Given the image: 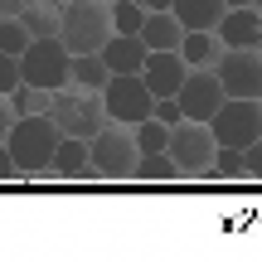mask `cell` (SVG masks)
<instances>
[{"mask_svg": "<svg viewBox=\"0 0 262 262\" xmlns=\"http://www.w3.org/2000/svg\"><path fill=\"white\" fill-rule=\"evenodd\" d=\"M54 146H58V126H54V117H49V112L15 117V122H10L5 150L15 156L19 180H49V160H54Z\"/></svg>", "mask_w": 262, "mask_h": 262, "instance_id": "obj_1", "label": "cell"}, {"mask_svg": "<svg viewBox=\"0 0 262 262\" xmlns=\"http://www.w3.org/2000/svg\"><path fill=\"white\" fill-rule=\"evenodd\" d=\"M58 39L68 54H102L112 39V5L107 0H68L58 5Z\"/></svg>", "mask_w": 262, "mask_h": 262, "instance_id": "obj_2", "label": "cell"}, {"mask_svg": "<svg viewBox=\"0 0 262 262\" xmlns=\"http://www.w3.org/2000/svg\"><path fill=\"white\" fill-rule=\"evenodd\" d=\"M49 117H54L58 136H97L107 122V107H102V93H88L78 83H63L49 93Z\"/></svg>", "mask_w": 262, "mask_h": 262, "instance_id": "obj_3", "label": "cell"}, {"mask_svg": "<svg viewBox=\"0 0 262 262\" xmlns=\"http://www.w3.org/2000/svg\"><path fill=\"white\" fill-rule=\"evenodd\" d=\"M88 150H93V180H136V136L122 122H102L97 136H88Z\"/></svg>", "mask_w": 262, "mask_h": 262, "instance_id": "obj_4", "label": "cell"}, {"mask_svg": "<svg viewBox=\"0 0 262 262\" xmlns=\"http://www.w3.org/2000/svg\"><path fill=\"white\" fill-rule=\"evenodd\" d=\"M165 150H170V160H175V175L180 180H204L219 141H214V131H209V122H175Z\"/></svg>", "mask_w": 262, "mask_h": 262, "instance_id": "obj_5", "label": "cell"}, {"mask_svg": "<svg viewBox=\"0 0 262 262\" xmlns=\"http://www.w3.org/2000/svg\"><path fill=\"white\" fill-rule=\"evenodd\" d=\"M68 63H73V54L63 49V39H29L25 54H19V83H34L44 88V93H54V88L68 83Z\"/></svg>", "mask_w": 262, "mask_h": 262, "instance_id": "obj_6", "label": "cell"}, {"mask_svg": "<svg viewBox=\"0 0 262 262\" xmlns=\"http://www.w3.org/2000/svg\"><path fill=\"white\" fill-rule=\"evenodd\" d=\"M102 107H107V122H122V126H136L150 117L156 107V93L141 83V73H112L102 88Z\"/></svg>", "mask_w": 262, "mask_h": 262, "instance_id": "obj_7", "label": "cell"}, {"mask_svg": "<svg viewBox=\"0 0 262 262\" xmlns=\"http://www.w3.org/2000/svg\"><path fill=\"white\" fill-rule=\"evenodd\" d=\"M214 78L224 97H257L262 102V49H219Z\"/></svg>", "mask_w": 262, "mask_h": 262, "instance_id": "obj_8", "label": "cell"}, {"mask_svg": "<svg viewBox=\"0 0 262 262\" xmlns=\"http://www.w3.org/2000/svg\"><path fill=\"white\" fill-rule=\"evenodd\" d=\"M209 131H214L219 146H238L243 150L248 141H257V131H262V102L257 97H224L219 112L209 117Z\"/></svg>", "mask_w": 262, "mask_h": 262, "instance_id": "obj_9", "label": "cell"}, {"mask_svg": "<svg viewBox=\"0 0 262 262\" xmlns=\"http://www.w3.org/2000/svg\"><path fill=\"white\" fill-rule=\"evenodd\" d=\"M175 102H180V117L185 122H209L224 102V88H219L214 68H189L185 83L175 88Z\"/></svg>", "mask_w": 262, "mask_h": 262, "instance_id": "obj_10", "label": "cell"}, {"mask_svg": "<svg viewBox=\"0 0 262 262\" xmlns=\"http://www.w3.org/2000/svg\"><path fill=\"white\" fill-rule=\"evenodd\" d=\"M185 73H189V63L180 58V49H150L146 63H141V83L156 97H175V88L185 83Z\"/></svg>", "mask_w": 262, "mask_h": 262, "instance_id": "obj_11", "label": "cell"}, {"mask_svg": "<svg viewBox=\"0 0 262 262\" xmlns=\"http://www.w3.org/2000/svg\"><path fill=\"white\" fill-rule=\"evenodd\" d=\"M214 34H219L224 49H257L262 44V15L253 5H228L224 15H219Z\"/></svg>", "mask_w": 262, "mask_h": 262, "instance_id": "obj_12", "label": "cell"}, {"mask_svg": "<svg viewBox=\"0 0 262 262\" xmlns=\"http://www.w3.org/2000/svg\"><path fill=\"white\" fill-rule=\"evenodd\" d=\"M49 180H93V150L83 136H58L54 160H49Z\"/></svg>", "mask_w": 262, "mask_h": 262, "instance_id": "obj_13", "label": "cell"}, {"mask_svg": "<svg viewBox=\"0 0 262 262\" xmlns=\"http://www.w3.org/2000/svg\"><path fill=\"white\" fill-rule=\"evenodd\" d=\"M136 39L146 49H180V39H185V25H180L170 10H146V19H141Z\"/></svg>", "mask_w": 262, "mask_h": 262, "instance_id": "obj_14", "label": "cell"}, {"mask_svg": "<svg viewBox=\"0 0 262 262\" xmlns=\"http://www.w3.org/2000/svg\"><path fill=\"white\" fill-rule=\"evenodd\" d=\"M146 54H150V49L141 44L136 34H112V39L102 44V63L112 68V73H141Z\"/></svg>", "mask_w": 262, "mask_h": 262, "instance_id": "obj_15", "label": "cell"}, {"mask_svg": "<svg viewBox=\"0 0 262 262\" xmlns=\"http://www.w3.org/2000/svg\"><path fill=\"white\" fill-rule=\"evenodd\" d=\"M224 10H228V0H170V15L185 29H214Z\"/></svg>", "mask_w": 262, "mask_h": 262, "instance_id": "obj_16", "label": "cell"}, {"mask_svg": "<svg viewBox=\"0 0 262 262\" xmlns=\"http://www.w3.org/2000/svg\"><path fill=\"white\" fill-rule=\"evenodd\" d=\"M219 34L214 29H185V39H180V58H185L189 68H214L219 58Z\"/></svg>", "mask_w": 262, "mask_h": 262, "instance_id": "obj_17", "label": "cell"}, {"mask_svg": "<svg viewBox=\"0 0 262 262\" xmlns=\"http://www.w3.org/2000/svg\"><path fill=\"white\" fill-rule=\"evenodd\" d=\"M107 78H112V68L102 63V54H73V63H68V83L88 88V93H102Z\"/></svg>", "mask_w": 262, "mask_h": 262, "instance_id": "obj_18", "label": "cell"}, {"mask_svg": "<svg viewBox=\"0 0 262 262\" xmlns=\"http://www.w3.org/2000/svg\"><path fill=\"white\" fill-rule=\"evenodd\" d=\"M19 19H25L29 39H54L58 34V5H49V0H29L19 10Z\"/></svg>", "mask_w": 262, "mask_h": 262, "instance_id": "obj_19", "label": "cell"}, {"mask_svg": "<svg viewBox=\"0 0 262 262\" xmlns=\"http://www.w3.org/2000/svg\"><path fill=\"white\" fill-rule=\"evenodd\" d=\"M136 180H146V185L180 180V175H175V160H170V150H141V160H136Z\"/></svg>", "mask_w": 262, "mask_h": 262, "instance_id": "obj_20", "label": "cell"}, {"mask_svg": "<svg viewBox=\"0 0 262 262\" xmlns=\"http://www.w3.org/2000/svg\"><path fill=\"white\" fill-rule=\"evenodd\" d=\"M10 107H15V117H34V112H49V93L34 83H15L10 88Z\"/></svg>", "mask_w": 262, "mask_h": 262, "instance_id": "obj_21", "label": "cell"}, {"mask_svg": "<svg viewBox=\"0 0 262 262\" xmlns=\"http://www.w3.org/2000/svg\"><path fill=\"white\" fill-rule=\"evenodd\" d=\"M204 180H243V150L238 146H219L214 160H209Z\"/></svg>", "mask_w": 262, "mask_h": 262, "instance_id": "obj_22", "label": "cell"}, {"mask_svg": "<svg viewBox=\"0 0 262 262\" xmlns=\"http://www.w3.org/2000/svg\"><path fill=\"white\" fill-rule=\"evenodd\" d=\"M131 136H136V150H165L170 126H165V122H156V117H146V122L131 126Z\"/></svg>", "mask_w": 262, "mask_h": 262, "instance_id": "obj_23", "label": "cell"}, {"mask_svg": "<svg viewBox=\"0 0 262 262\" xmlns=\"http://www.w3.org/2000/svg\"><path fill=\"white\" fill-rule=\"evenodd\" d=\"M25 44H29V29H25V19L19 15H5L0 19V54H25Z\"/></svg>", "mask_w": 262, "mask_h": 262, "instance_id": "obj_24", "label": "cell"}, {"mask_svg": "<svg viewBox=\"0 0 262 262\" xmlns=\"http://www.w3.org/2000/svg\"><path fill=\"white\" fill-rule=\"evenodd\" d=\"M141 19H146V10L136 0H112V34H136Z\"/></svg>", "mask_w": 262, "mask_h": 262, "instance_id": "obj_25", "label": "cell"}, {"mask_svg": "<svg viewBox=\"0 0 262 262\" xmlns=\"http://www.w3.org/2000/svg\"><path fill=\"white\" fill-rule=\"evenodd\" d=\"M243 180H262V141L243 146Z\"/></svg>", "mask_w": 262, "mask_h": 262, "instance_id": "obj_26", "label": "cell"}, {"mask_svg": "<svg viewBox=\"0 0 262 262\" xmlns=\"http://www.w3.org/2000/svg\"><path fill=\"white\" fill-rule=\"evenodd\" d=\"M15 83H19V58L15 54H0V97H10Z\"/></svg>", "mask_w": 262, "mask_h": 262, "instance_id": "obj_27", "label": "cell"}, {"mask_svg": "<svg viewBox=\"0 0 262 262\" xmlns=\"http://www.w3.org/2000/svg\"><path fill=\"white\" fill-rule=\"evenodd\" d=\"M150 117H156V122H165V126L185 122V117H180V102H175V97H156V107H150Z\"/></svg>", "mask_w": 262, "mask_h": 262, "instance_id": "obj_28", "label": "cell"}, {"mask_svg": "<svg viewBox=\"0 0 262 262\" xmlns=\"http://www.w3.org/2000/svg\"><path fill=\"white\" fill-rule=\"evenodd\" d=\"M5 180H19V165H15V156L5 150V141H0V185Z\"/></svg>", "mask_w": 262, "mask_h": 262, "instance_id": "obj_29", "label": "cell"}, {"mask_svg": "<svg viewBox=\"0 0 262 262\" xmlns=\"http://www.w3.org/2000/svg\"><path fill=\"white\" fill-rule=\"evenodd\" d=\"M10 122H15V107H10V97H0V141L10 136Z\"/></svg>", "mask_w": 262, "mask_h": 262, "instance_id": "obj_30", "label": "cell"}, {"mask_svg": "<svg viewBox=\"0 0 262 262\" xmlns=\"http://www.w3.org/2000/svg\"><path fill=\"white\" fill-rule=\"evenodd\" d=\"M25 5H29V0H0V19H5V15H19Z\"/></svg>", "mask_w": 262, "mask_h": 262, "instance_id": "obj_31", "label": "cell"}, {"mask_svg": "<svg viewBox=\"0 0 262 262\" xmlns=\"http://www.w3.org/2000/svg\"><path fill=\"white\" fill-rule=\"evenodd\" d=\"M141 10H170V0H136Z\"/></svg>", "mask_w": 262, "mask_h": 262, "instance_id": "obj_32", "label": "cell"}, {"mask_svg": "<svg viewBox=\"0 0 262 262\" xmlns=\"http://www.w3.org/2000/svg\"><path fill=\"white\" fill-rule=\"evenodd\" d=\"M228 5H253V0H228Z\"/></svg>", "mask_w": 262, "mask_h": 262, "instance_id": "obj_33", "label": "cell"}, {"mask_svg": "<svg viewBox=\"0 0 262 262\" xmlns=\"http://www.w3.org/2000/svg\"><path fill=\"white\" fill-rule=\"evenodd\" d=\"M253 10H257V15H262V0H253Z\"/></svg>", "mask_w": 262, "mask_h": 262, "instance_id": "obj_34", "label": "cell"}, {"mask_svg": "<svg viewBox=\"0 0 262 262\" xmlns=\"http://www.w3.org/2000/svg\"><path fill=\"white\" fill-rule=\"evenodd\" d=\"M49 5H68V0H49Z\"/></svg>", "mask_w": 262, "mask_h": 262, "instance_id": "obj_35", "label": "cell"}, {"mask_svg": "<svg viewBox=\"0 0 262 262\" xmlns=\"http://www.w3.org/2000/svg\"><path fill=\"white\" fill-rule=\"evenodd\" d=\"M257 141H262V131H257Z\"/></svg>", "mask_w": 262, "mask_h": 262, "instance_id": "obj_36", "label": "cell"}, {"mask_svg": "<svg viewBox=\"0 0 262 262\" xmlns=\"http://www.w3.org/2000/svg\"><path fill=\"white\" fill-rule=\"evenodd\" d=\"M107 5H112V0H107Z\"/></svg>", "mask_w": 262, "mask_h": 262, "instance_id": "obj_37", "label": "cell"}, {"mask_svg": "<svg viewBox=\"0 0 262 262\" xmlns=\"http://www.w3.org/2000/svg\"><path fill=\"white\" fill-rule=\"evenodd\" d=\"M257 49H262V44H257Z\"/></svg>", "mask_w": 262, "mask_h": 262, "instance_id": "obj_38", "label": "cell"}]
</instances>
